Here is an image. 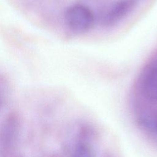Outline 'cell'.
I'll use <instances>...</instances> for the list:
<instances>
[{
  "label": "cell",
  "instance_id": "6da1fadb",
  "mask_svg": "<svg viewBox=\"0 0 157 157\" xmlns=\"http://www.w3.org/2000/svg\"><path fill=\"white\" fill-rule=\"evenodd\" d=\"M66 26L75 33L89 31L94 23V17L91 10L81 4H74L67 8L64 13Z\"/></svg>",
  "mask_w": 157,
  "mask_h": 157
},
{
  "label": "cell",
  "instance_id": "7a4b0ae2",
  "mask_svg": "<svg viewBox=\"0 0 157 157\" xmlns=\"http://www.w3.org/2000/svg\"><path fill=\"white\" fill-rule=\"evenodd\" d=\"M137 0H120L110 9L105 17V23L112 25L118 21L133 8Z\"/></svg>",
  "mask_w": 157,
  "mask_h": 157
}]
</instances>
